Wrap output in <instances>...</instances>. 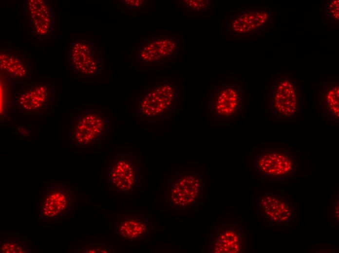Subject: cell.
Instances as JSON below:
<instances>
[{
    "label": "cell",
    "mask_w": 339,
    "mask_h": 253,
    "mask_svg": "<svg viewBox=\"0 0 339 253\" xmlns=\"http://www.w3.org/2000/svg\"><path fill=\"white\" fill-rule=\"evenodd\" d=\"M107 172L108 183L119 193H133L141 180L140 164L130 153L112 156Z\"/></svg>",
    "instance_id": "cell-6"
},
{
    "label": "cell",
    "mask_w": 339,
    "mask_h": 253,
    "mask_svg": "<svg viewBox=\"0 0 339 253\" xmlns=\"http://www.w3.org/2000/svg\"><path fill=\"white\" fill-rule=\"evenodd\" d=\"M298 84L292 77L272 76L269 92V105L272 117L294 118L300 107Z\"/></svg>",
    "instance_id": "cell-5"
},
{
    "label": "cell",
    "mask_w": 339,
    "mask_h": 253,
    "mask_svg": "<svg viewBox=\"0 0 339 253\" xmlns=\"http://www.w3.org/2000/svg\"><path fill=\"white\" fill-rule=\"evenodd\" d=\"M49 86L43 84L31 85L16 95L18 108L22 111H33L44 108L51 99Z\"/></svg>",
    "instance_id": "cell-14"
},
{
    "label": "cell",
    "mask_w": 339,
    "mask_h": 253,
    "mask_svg": "<svg viewBox=\"0 0 339 253\" xmlns=\"http://www.w3.org/2000/svg\"><path fill=\"white\" fill-rule=\"evenodd\" d=\"M260 207L263 216L271 224L283 225L291 223L294 220V207L286 197L266 194L260 200Z\"/></svg>",
    "instance_id": "cell-12"
},
{
    "label": "cell",
    "mask_w": 339,
    "mask_h": 253,
    "mask_svg": "<svg viewBox=\"0 0 339 253\" xmlns=\"http://www.w3.org/2000/svg\"><path fill=\"white\" fill-rule=\"evenodd\" d=\"M181 9L190 14H202L210 9L212 1L210 0H179Z\"/></svg>",
    "instance_id": "cell-19"
},
{
    "label": "cell",
    "mask_w": 339,
    "mask_h": 253,
    "mask_svg": "<svg viewBox=\"0 0 339 253\" xmlns=\"http://www.w3.org/2000/svg\"><path fill=\"white\" fill-rule=\"evenodd\" d=\"M210 94L208 108L213 118L238 117L244 109V89L238 83H217Z\"/></svg>",
    "instance_id": "cell-8"
},
{
    "label": "cell",
    "mask_w": 339,
    "mask_h": 253,
    "mask_svg": "<svg viewBox=\"0 0 339 253\" xmlns=\"http://www.w3.org/2000/svg\"><path fill=\"white\" fill-rule=\"evenodd\" d=\"M115 229L124 241L136 242L145 238L150 231V225L141 215L123 213L115 219Z\"/></svg>",
    "instance_id": "cell-13"
},
{
    "label": "cell",
    "mask_w": 339,
    "mask_h": 253,
    "mask_svg": "<svg viewBox=\"0 0 339 253\" xmlns=\"http://www.w3.org/2000/svg\"><path fill=\"white\" fill-rule=\"evenodd\" d=\"M179 91L175 81L164 79L146 85L136 101L139 116L149 120L168 119L176 109Z\"/></svg>",
    "instance_id": "cell-1"
},
{
    "label": "cell",
    "mask_w": 339,
    "mask_h": 253,
    "mask_svg": "<svg viewBox=\"0 0 339 253\" xmlns=\"http://www.w3.org/2000/svg\"><path fill=\"white\" fill-rule=\"evenodd\" d=\"M27 6L36 32L42 36L47 35L53 24V14L51 7L43 0H29Z\"/></svg>",
    "instance_id": "cell-16"
},
{
    "label": "cell",
    "mask_w": 339,
    "mask_h": 253,
    "mask_svg": "<svg viewBox=\"0 0 339 253\" xmlns=\"http://www.w3.org/2000/svg\"><path fill=\"white\" fill-rule=\"evenodd\" d=\"M0 66L2 71L17 79L27 78L31 73V64L24 56L15 53L0 54Z\"/></svg>",
    "instance_id": "cell-17"
},
{
    "label": "cell",
    "mask_w": 339,
    "mask_h": 253,
    "mask_svg": "<svg viewBox=\"0 0 339 253\" xmlns=\"http://www.w3.org/2000/svg\"><path fill=\"white\" fill-rule=\"evenodd\" d=\"M69 58L73 72L83 77H96L103 69V53L89 37H77L72 41Z\"/></svg>",
    "instance_id": "cell-7"
},
{
    "label": "cell",
    "mask_w": 339,
    "mask_h": 253,
    "mask_svg": "<svg viewBox=\"0 0 339 253\" xmlns=\"http://www.w3.org/2000/svg\"><path fill=\"white\" fill-rule=\"evenodd\" d=\"M111 129V122L100 110L86 109L79 113L71 130V139L78 148H87L101 140Z\"/></svg>",
    "instance_id": "cell-4"
},
{
    "label": "cell",
    "mask_w": 339,
    "mask_h": 253,
    "mask_svg": "<svg viewBox=\"0 0 339 253\" xmlns=\"http://www.w3.org/2000/svg\"><path fill=\"white\" fill-rule=\"evenodd\" d=\"M180 53L179 39L170 36H155L140 39L133 60L141 67H153L174 61Z\"/></svg>",
    "instance_id": "cell-3"
},
{
    "label": "cell",
    "mask_w": 339,
    "mask_h": 253,
    "mask_svg": "<svg viewBox=\"0 0 339 253\" xmlns=\"http://www.w3.org/2000/svg\"><path fill=\"white\" fill-rule=\"evenodd\" d=\"M75 197L71 189L65 186H50L38 204V213L45 219L62 218L71 212Z\"/></svg>",
    "instance_id": "cell-11"
},
{
    "label": "cell",
    "mask_w": 339,
    "mask_h": 253,
    "mask_svg": "<svg viewBox=\"0 0 339 253\" xmlns=\"http://www.w3.org/2000/svg\"><path fill=\"white\" fill-rule=\"evenodd\" d=\"M215 239L213 245L215 253H239L243 248V235L237 228L222 229Z\"/></svg>",
    "instance_id": "cell-18"
},
{
    "label": "cell",
    "mask_w": 339,
    "mask_h": 253,
    "mask_svg": "<svg viewBox=\"0 0 339 253\" xmlns=\"http://www.w3.org/2000/svg\"><path fill=\"white\" fill-rule=\"evenodd\" d=\"M272 19V8L248 5L231 10L225 16L224 23L229 36L245 38L266 29Z\"/></svg>",
    "instance_id": "cell-2"
},
{
    "label": "cell",
    "mask_w": 339,
    "mask_h": 253,
    "mask_svg": "<svg viewBox=\"0 0 339 253\" xmlns=\"http://www.w3.org/2000/svg\"><path fill=\"white\" fill-rule=\"evenodd\" d=\"M120 3L128 10H139L144 8L145 0H121Z\"/></svg>",
    "instance_id": "cell-23"
},
{
    "label": "cell",
    "mask_w": 339,
    "mask_h": 253,
    "mask_svg": "<svg viewBox=\"0 0 339 253\" xmlns=\"http://www.w3.org/2000/svg\"><path fill=\"white\" fill-rule=\"evenodd\" d=\"M203 186L202 179L198 174L187 171L180 172L170 181L169 200L176 207H186L199 198Z\"/></svg>",
    "instance_id": "cell-10"
},
{
    "label": "cell",
    "mask_w": 339,
    "mask_h": 253,
    "mask_svg": "<svg viewBox=\"0 0 339 253\" xmlns=\"http://www.w3.org/2000/svg\"><path fill=\"white\" fill-rule=\"evenodd\" d=\"M297 161L289 150L273 147L261 150L255 159V168L258 173L268 179H279L292 174L296 169Z\"/></svg>",
    "instance_id": "cell-9"
},
{
    "label": "cell",
    "mask_w": 339,
    "mask_h": 253,
    "mask_svg": "<svg viewBox=\"0 0 339 253\" xmlns=\"http://www.w3.org/2000/svg\"><path fill=\"white\" fill-rule=\"evenodd\" d=\"M0 253H24L30 252L27 246L17 240L3 239L0 241Z\"/></svg>",
    "instance_id": "cell-20"
},
{
    "label": "cell",
    "mask_w": 339,
    "mask_h": 253,
    "mask_svg": "<svg viewBox=\"0 0 339 253\" xmlns=\"http://www.w3.org/2000/svg\"><path fill=\"white\" fill-rule=\"evenodd\" d=\"M111 251L109 248L101 244H90L83 247L79 250L80 253H110Z\"/></svg>",
    "instance_id": "cell-22"
},
{
    "label": "cell",
    "mask_w": 339,
    "mask_h": 253,
    "mask_svg": "<svg viewBox=\"0 0 339 253\" xmlns=\"http://www.w3.org/2000/svg\"><path fill=\"white\" fill-rule=\"evenodd\" d=\"M318 100L321 114L325 119L338 122L339 118V82L338 79L326 82L318 90Z\"/></svg>",
    "instance_id": "cell-15"
},
{
    "label": "cell",
    "mask_w": 339,
    "mask_h": 253,
    "mask_svg": "<svg viewBox=\"0 0 339 253\" xmlns=\"http://www.w3.org/2000/svg\"><path fill=\"white\" fill-rule=\"evenodd\" d=\"M325 8L326 18L333 23L338 24L339 22V0H327Z\"/></svg>",
    "instance_id": "cell-21"
}]
</instances>
